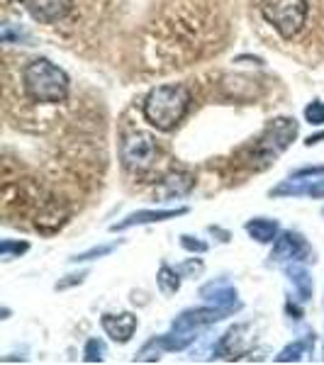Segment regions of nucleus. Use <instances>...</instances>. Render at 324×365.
<instances>
[{
    "mask_svg": "<svg viewBox=\"0 0 324 365\" xmlns=\"http://www.w3.org/2000/svg\"><path fill=\"white\" fill-rule=\"evenodd\" d=\"M191 91L181 83H166L156 86L154 91H149V96L144 98V120L158 132H171L173 127H178L183 122V117L191 110Z\"/></svg>",
    "mask_w": 324,
    "mask_h": 365,
    "instance_id": "nucleus-1",
    "label": "nucleus"
},
{
    "mask_svg": "<svg viewBox=\"0 0 324 365\" xmlns=\"http://www.w3.org/2000/svg\"><path fill=\"white\" fill-rule=\"evenodd\" d=\"M22 88L34 103L56 105L69 98V76L49 58H34L22 71Z\"/></svg>",
    "mask_w": 324,
    "mask_h": 365,
    "instance_id": "nucleus-2",
    "label": "nucleus"
},
{
    "mask_svg": "<svg viewBox=\"0 0 324 365\" xmlns=\"http://www.w3.org/2000/svg\"><path fill=\"white\" fill-rule=\"evenodd\" d=\"M261 15L283 39H293L308 20V0H263Z\"/></svg>",
    "mask_w": 324,
    "mask_h": 365,
    "instance_id": "nucleus-3",
    "label": "nucleus"
},
{
    "mask_svg": "<svg viewBox=\"0 0 324 365\" xmlns=\"http://www.w3.org/2000/svg\"><path fill=\"white\" fill-rule=\"evenodd\" d=\"M298 134V122L293 117H278V120H270V125L266 127V132L261 134L256 144L254 156L261 161V168L268 166L270 161H275L278 154L290 146V141Z\"/></svg>",
    "mask_w": 324,
    "mask_h": 365,
    "instance_id": "nucleus-4",
    "label": "nucleus"
},
{
    "mask_svg": "<svg viewBox=\"0 0 324 365\" xmlns=\"http://www.w3.org/2000/svg\"><path fill=\"white\" fill-rule=\"evenodd\" d=\"M158 158V144L149 132H132L125 137L120 146V161L122 166L132 173H144L156 163Z\"/></svg>",
    "mask_w": 324,
    "mask_h": 365,
    "instance_id": "nucleus-5",
    "label": "nucleus"
},
{
    "mask_svg": "<svg viewBox=\"0 0 324 365\" xmlns=\"http://www.w3.org/2000/svg\"><path fill=\"white\" fill-rule=\"evenodd\" d=\"M273 197H324V168H303L278 187L270 190Z\"/></svg>",
    "mask_w": 324,
    "mask_h": 365,
    "instance_id": "nucleus-6",
    "label": "nucleus"
},
{
    "mask_svg": "<svg viewBox=\"0 0 324 365\" xmlns=\"http://www.w3.org/2000/svg\"><path fill=\"white\" fill-rule=\"evenodd\" d=\"M234 309H225V307H203V309H188L183 314L178 317V319L173 322V329L171 331L176 334H183V336L193 339L196 341V334L200 331L203 327H210V324L225 319V317L232 314Z\"/></svg>",
    "mask_w": 324,
    "mask_h": 365,
    "instance_id": "nucleus-7",
    "label": "nucleus"
},
{
    "mask_svg": "<svg viewBox=\"0 0 324 365\" xmlns=\"http://www.w3.org/2000/svg\"><path fill=\"white\" fill-rule=\"evenodd\" d=\"M22 5L34 20L44 25L64 20L74 10V0H22Z\"/></svg>",
    "mask_w": 324,
    "mask_h": 365,
    "instance_id": "nucleus-8",
    "label": "nucleus"
},
{
    "mask_svg": "<svg viewBox=\"0 0 324 365\" xmlns=\"http://www.w3.org/2000/svg\"><path fill=\"white\" fill-rule=\"evenodd\" d=\"M270 258L273 261H305V258H310V246L308 241H305L300 234L295 232H285L280 234L278 239L273 241V253H270Z\"/></svg>",
    "mask_w": 324,
    "mask_h": 365,
    "instance_id": "nucleus-9",
    "label": "nucleus"
},
{
    "mask_svg": "<svg viewBox=\"0 0 324 365\" xmlns=\"http://www.w3.org/2000/svg\"><path fill=\"white\" fill-rule=\"evenodd\" d=\"M100 324H103L105 334H108L113 341H117V344H127V341L134 336V331H137L139 322L132 312H122V314H103Z\"/></svg>",
    "mask_w": 324,
    "mask_h": 365,
    "instance_id": "nucleus-10",
    "label": "nucleus"
},
{
    "mask_svg": "<svg viewBox=\"0 0 324 365\" xmlns=\"http://www.w3.org/2000/svg\"><path fill=\"white\" fill-rule=\"evenodd\" d=\"M200 297H203L208 304H212V307H225V309H237L239 307L237 290H234L227 280H217V282H208V285H203Z\"/></svg>",
    "mask_w": 324,
    "mask_h": 365,
    "instance_id": "nucleus-11",
    "label": "nucleus"
},
{
    "mask_svg": "<svg viewBox=\"0 0 324 365\" xmlns=\"http://www.w3.org/2000/svg\"><path fill=\"white\" fill-rule=\"evenodd\" d=\"M188 207H178V210H141V212H134L129 215L127 220H122L120 225H113L110 229L113 232H125V229L134 227V225H154V222H163V220H173V217H181L186 215Z\"/></svg>",
    "mask_w": 324,
    "mask_h": 365,
    "instance_id": "nucleus-12",
    "label": "nucleus"
},
{
    "mask_svg": "<svg viewBox=\"0 0 324 365\" xmlns=\"http://www.w3.org/2000/svg\"><path fill=\"white\" fill-rule=\"evenodd\" d=\"M246 232L251 239H256L258 244H273L278 239V222L266 220V217H256V220L246 222Z\"/></svg>",
    "mask_w": 324,
    "mask_h": 365,
    "instance_id": "nucleus-13",
    "label": "nucleus"
},
{
    "mask_svg": "<svg viewBox=\"0 0 324 365\" xmlns=\"http://www.w3.org/2000/svg\"><path fill=\"white\" fill-rule=\"evenodd\" d=\"M285 273H288V278H290L293 287L298 290L300 299H303V302H308V299L312 297V278H310L308 268L300 266L298 261H293L290 266L285 268Z\"/></svg>",
    "mask_w": 324,
    "mask_h": 365,
    "instance_id": "nucleus-14",
    "label": "nucleus"
},
{
    "mask_svg": "<svg viewBox=\"0 0 324 365\" xmlns=\"http://www.w3.org/2000/svg\"><path fill=\"white\" fill-rule=\"evenodd\" d=\"M196 185V178L191 173H171L168 178H163V185L158 187L163 197H178V195H186L191 187Z\"/></svg>",
    "mask_w": 324,
    "mask_h": 365,
    "instance_id": "nucleus-15",
    "label": "nucleus"
},
{
    "mask_svg": "<svg viewBox=\"0 0 324 365\" xmlns=\"http://www.w3.org/2000/svg\"><path fill=\"white\" fill-rule=\"evenodd\" d=\"M156 282H158V287H161L163 295H173V292H178V287H181V275L176 273L173 268L161 266Z\"/></svg>",
    "mask_w": 324,
    "mask_h": 365,
    "instance_id": "nucleus-16",
    "label": "nucleus"
},
{
    "mask_svg": "<svg viewBox=\"0 0 324 365\" xmlns=\"http://www.w3.org/2000/svg\"><path fill=\"white\" fill-rule=\"evenodd\" d=\"M305 351H308V344H305V341H295V344H290L288 349H283V351L278 353V358H275V361H278V363L300 361Z\"/></svg>",
    "mask_w": 324,
    "mask_h": 365,
    "instance_id": "nucleus-17",
    "label": "nucleus"
},
{
    "mask_svg": "<svg viewBox=\"0 0 324 365\" xmlns=\"http://www.w3.org/2000/svg\"><path fill=\"white\" fill-rule=\"evenodd\" d=\"M29 249V244H25V241H10L5 239L3 244H0V256L5 258V261H10V258L20 256V253H25Z\"/></svg>",
    "mask_w": 324,
    "mask_h": 365,
    "instance_id": "nucleus-18",
    "label": "nucleus"
},
{
    "mask_svg": "<svg viewBox=\"0 0 324 365\" xmlns=\"http://www.w3.org/2000/svg\"><path fill=\"white\" fill-rule=\"evenodd\" d=\"M83 356H86V363H100L105 358V344L100 339H91L86 344Z\"/></svg>",
    "mask_w": 324,
    "mask_h": 365,
    "instance_id": "nucleus-19",
    "label": "nucleus"
},
{
    "mask_svg": "<svg viewBox=\"0 0 324 365\" xmlns=\"http://www.w3.org/2000/svg\"><path fill=\"white\" fill-rule=\"evenodd\" d=\"M305 120L315 127L324 125V103L322 100H315V103H310L308 108H305Z\"/></svg>",
    "mask_w": 324,
    "mask_h": 365,
    "instance_id": "nucleus-20",
    "label": "nucleus"
},
{
    "mask_svg": "<svg viewBox=\"0 0 324 365\" xmlns=\"http://www.w3.org/2000/svg\"><path fill=\"white\" fill-rule=\"evenodd\" d=\"M117 249V244H108V246H98V249H91L86 253H79L76 258H71V263H83V261H93V258H100V256H108Z\"/></svg>",
    "mask_w": 324,
    "mask_h": 365,
    "instance_id": "nucleus-21",
    "label": "nucleus"
},
{
    "mask_svg": "<svg viewBox=\"0 0 324 365\" xmlns=\"http://www.w3.org/2000/svg\"><path fill=\"white\" fill-rule=\"evenodd\" d=\"M181 246H183L186 251H193V253H205L208 251V244L205 241H198V239H193V237H181Z\"/></svg>",
    "mask_w": 324,
    "mask_h": 365,
    "instance_id": "nucleus-22",
    "label": "nucleus"
}]
</instances>
